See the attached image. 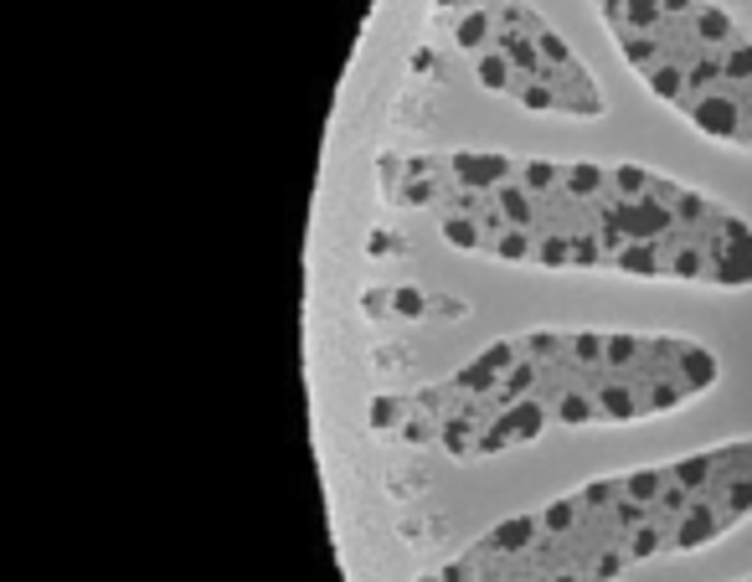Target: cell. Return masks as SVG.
<instances>
[{
  "instance_id": "3",
  "label": "cell",
  "mask_w": 752,
  "mask_h": 582,
  "mask_svg": "<svg viewBox=\"0 0 752 582\" xmlns=\"http://www.w3.org/2000/svg\"><path fill=\"white\" fill-rule=\"evenodd\" d=\"M748 515L752 438H727L505 515L423 582H618L634 562L711 547Z\"/></svg>"
},
{
  "instance_id": "5",
  "label": "cell",
  "mask_w": 752,
  "mask_h": 582,
  "mask_svg": "<svg viewBox=\"0 0 752 582\" xmlns=\"http://www.w3.org/2000/svg\"><path fill=\"white\" fill-rule=\"evenodd\" d=\"M433 47L526 114L599 119L608 109L572 42L526 0H433Z\"/></svg>"
},
{
  "instance_id": "1",
  "label": "cell",
  "mask_w": 752,
  "mask_h": 582,
  "mask_svg": "<svg viewBox=\"0 0 752 582\" xmlns=\"http://www.w3.org/2000/svg\"><path fill=\"white\" fill-rule=\"evenodd\" d=\"M376 191L423 212L459 253L521 269L665 278L748 289L752 227L650 166L542 160L511 150H387Z\"/></svg>"
},
{
  "instance_id": "2",
  "label": "cell",
  "mask_w": 752,
  "mask_h": 582,
  "mask_svg": "<svg viewBox=\"0 0 752 582\" xmlns=\"http://www.w3.org/2000/svg\"><path fill=\"white\" fill-rule=\"evenodd\" d=\"M717 387V356L691 335L542 326L500 335L448 377L381 392L372 433L459 464L495 459L551 429L645 423Z\"/></svg>"
},
{
  "instance_id": "4",
  "label": "cell",
  "mask_w": 752,
  "mask_h": 582,
  "mask_svg": "<svg viewBox=\"0 0 752 582\" xmlns=\"http://www.w3.org/2000/svg\"><path fill=\"white\" fill-rule=\"evenodd\" d=\"M618 57L717 145L752 150V36L717 0H593Z\"/></svg>"
}]
</instances>
